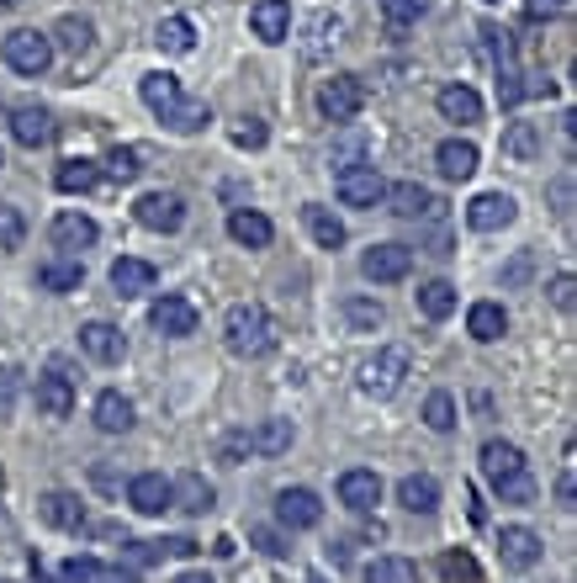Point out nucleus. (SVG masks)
Here are the masks:
<instances>
[{
	"instance_id": "09e8293b",
	"label": "nucleus",
	"mask_w": 577,
	"mask_h": 583,
	"mask_svg": "<svg viewBox=\"0 0 577 583\" xmlns=\"http://www.w3.org/2000/svg\"><path fill=\"white\" fill-rule=\"evenodd\" d=\"M249 542L260 546L265 557H287V551H291L287 536H281V531H271V525H249Z\"/></svg>"
},
{
	"instance_id": "39448f33",
	"label": "nucleus",
	"mask_w": 577,
	"mask_h": 583,
	"mask_svg": "<svg viewBox=\"0 0 577 583\" xmlns=\"http://www.w3.org/2000/svg\"><path fill=\"white\" fill-rule=\"evenodd\" d=\"M361 107H366V85H361V75H334V80L318 85V112H324L329 123H350Z\"/></svg>"
},
{
	"instance_id": "20e7f679",
	"label": "nucleus",
	"mask_w": 577,
	"mask_h": 583,
	"mask_svg": "<svg viewBox=\"0 0 577 583\" xmlns=\"http://www.w3.org/2000/svg\"><path fill=\"white\" fill-rule=\"evenodd\" d=\"M0 53H5V64H11L16 75H42V70L53 64V42H48V33H38V27L11 33V38L0 42Z\"/></svg>"
},
{
	"instance_id": "473e14b6",
	"label": "nucleus",
	"mask_w": 577,
	"mask_h": 583,
	"mask_svg": "<svg viewBox=\"0 0 577 583\" xmlns=\"http://www.w3.org/2000/svg\"><path fill=\"white\" fill-rule=\"evenodd\" d=\"M302 223H308V234H313L318 250H339V245H344V223H339L329 208L308 202V208H302Z\"/></svg>"
},
{
	"instance_id": "a211bd4d",
	"label": "nucleus",
	"mask_w": 577,
	"mask_h": 583,
	"mask_svg": "<svg viewBox=\"0 0 577 583\" xmlns=\"http://www.w3.org/2000/svg\"><path fill=\"white\" fill-rule=\"evenodd\" d=\"M154 282H160V271H154L149 260H138V255L112 260V287H117V297H143V292H154Z\"/></svg>"
},
{
	"instance_id": "412c9836",
	"label": "nucleus",
	"mask_w": 577,
	"mask_h": 583,
	"mask_svg": "<svg viewBox=\"0 0 577 583\" xmlns=\"http://www.w3.org/2000/svg\"><path fill=\"white\" fill-rule=\"evenodd\" d=\"M59 583H138V573L133 568H106L96 557H70L59 568Z\"/></svg>"
},
{
	"instance_id": "f8f14e48",
	"label": "nucleus",
	"mask_w": 577,
	"mask_h": 583,
	"mask_svg": "<svg viewBox=\"0 0 577 583\" xmlns=\"http://www.w3.org/2000/svg\"><path fill=\"white\" fill-rule=\"evenodd\" d=\"M149 324H154L160 334H170V339H186V334H197V308H191L186 297L165 292V297H154V308H149Z\"/></svg>"
},
{
	"instance_id": "79ce46f5",
	"label": "nucleus",
	"mask_w": 577,
	"mask_h": 583,
	"mask_svg": "<svg viewBox=\"0 0 577 583\" xmlns=\"http://www.w3.org/2000/svg\"><path fill=\"white\" fill-rule=\"evenodd\" d=\"M424 11H429V0H381V16H387L392 33H409Z\"/></svg>"
},
{
	"instance_id": "0e129e2a",
	"label": "nucleus",
	"mask_w": 577,
	"mask_h": 583,
	"mask_svg": "<svg viewBox=\"0 0 577 583\" xmlns=\"http://www.w3.org/2000/svg\"><path fill=\"white\" fill-rule=\"evenodd\" d=\"M11 5H22V0H0V11H11Z\"/></svg>"
},
{
	"instance_id": "0eeeda50",
	"label": "nucleus",
	"mask_w": 577,
	"mask_h": 583,
	"mask_svg": "<svg viewBox=\"0 0 577 583\" xmlns=\"http://www.w3.org/2000/svg\"><path fill=\"white\" fill-rule=\"evenodd\" d=\"M133 218H138L143 228H154V234H175V228L186 223V202H180L175 191H149V197L133 202Z\"/></svg>"
},
{
	"instance_id": "8fccbe9b",
	"label": "nucleus",
	"mask_w": 577,
	"mask_h": 583,
	"mask_svg": "<svg viewBox=\"0 0 577 583\" xmlns=\"http://www.w3.org/2000/svg\"><path fill=\"white\" fill-rule=\"evenodd\" d=\"M234 144L239 149H265V123L260 117H239L234 123Z\"/></svg>"
},
{
	"instance_id": "5fc2aeb1",
	"label": "nucleus",
	"mask_w": 577,
	"mask_h": 583,
	"mask_svg": "<svg viewBox=\"0 0 577 583\" xmlns=\"http://www.w3.org/2000/svg\"><path fill=\"white\" fill-rule=\"evenodd\" d=\"M530 271H536V255L519 250L509 265H503V282H509V287H525V282H530Z\"/></svg>"
},
{
	"instance_id": "f03ea898",
	"label": "nucleus",
	"mask_w": 577,
	"mask_h": 583,
	"mask_svg": "<svg viewBox=\"0 0 577 583\" xmlns=\"http://www.w3.org/2000/svg\"><path fill=\"white\" fill-rule=\"evenodd\" d=\"M223 339H228L234 356L260 361V356L276 350V324H271V313H265L260 302H234L228 319H223Z\"/></svg>"
},
{
	"instance_id": "4c0bfd02",
	"label": "nucleus",
	"mask_w": 577,
	"mask_h": 583,
	"mask_svg": "<svg viewBox=\"0 0 577 583\" xmlns=\"http://www.w3.org/2000/svg\"><path fill=\"white\" fill-rule=\"evenodd\" d=\"M154 42H160L165 53H191V48H197V27H191L186 16H165V22L154 27Z\"/></svg>"
},
{
	"instance_id": "052dcab7",
	"label": "nucleus",
	"mask_w": 577,
	"mask_h": 583,
	"mask_svg": "<svg viewBox=\"0 0 577 583\" xmlns=\"http://www.w3.org/2000/svg\"><path fill=\"white\" fill-rule=\"evenodd\" d=\"M244 435H228V441H223V461H228V467H239V461H244Z\"/></svg>"
},
{
	"instance_id": "e2e57ef3",
	"label": "nucleus",
	"mask_w": 577,
	"mask_h": 583,
	"mask_svg": "<svg viewBox=\"0 0 577 583\" xmlns=\"http://www.w3.org/2000/svg\"><path fill=\"white\" fill-rule=\"evenodd\" d=\"M175 583H217V579H212V573H180Z\"/></svg>"
},
{
	"instance_id": "6e6552de",
	"label": "nucleus",
	"mask_w": 577,
	"mask_h": 583,
	"mask_svg": "<svg viewBox=\"0 0 577 583\" xmlns=\"http://www.w3.org/2000/svg\"><path fill=\"white\" fill-rule=\"evenodd\" d=\"M276 520L287 531H313V525H324V504H318L313 488H281L276 494Z\"/></svg>"
},
{
	"instance_id": "7c9ffc66",
	"label": "nucleus",
	"mask_w": 577,
	"mask_h": 583,
	"mask_svg": "<svg viewBox=\"0 0 577 583\" xmlns=\"http://www.w3.org/2000/svg\"><path fill=\"white\" fill-rule=\"evenodd\" d=\"M244 446L254 457H281V451H291V419H265V424H254L244 435Z\"/></svg>"
},
{
	"instance_id": "dca6fc26",
	"label": "nucleus",
	"mask_w": 577,
	"mask_h": 583,
	"mask_svg": "<svg viewBox=\"0 0 577 583\" xmlns=\"http://www.w3.org/2000/svg\"><path fill=\"white\" fill-rule=\"evenodd\" d=\"M80 350L90 356V361H101V367H117V361L127 356V339H123L117 324H101V319H96V324H85L80 330Z\"/></svg>"
},
{
	"instance_id": "5701e85b",
	"label": "nucleus",
	"mask_w": 577,
	"mask_h": 583,
	"mask_svg": "<svg viewBox=\"0 0 577 583\" xmlns=\"http://www.w3.org/2000/svg\"><path fill=\"white\" fill-rule=\"evenodd\" d=\"M38 514L53 525V531H85V504L75 494H64V488H53V494H42L38 499Z\"/></svg>"
},
{
	"instance_id": "a878e982",
	"label": "nucleus",
	"mask_w": 577,
	"mask_h": 583,
	"mask_svg": "<svg viewBox=\"0 0 577 583\" xmlns=\"http://www.w3.org/2000/svg\"><path fill=\"white\" fill-rule=\"evenodd\" d=\"M212 483H206L202 472H186V477H175L170 483V509H186V514H206L212 509Z\"/></svg>"
},
{
	"instance_id": "680f3d73",
	"label": "nucleus",
	"mask_w": 577,
	"mask_h": 583,
	"mask_svg": "<svg viewBox=\"0 0 577 583\" xmlns=\"http://www.w3.org/2000/svg\"><path fill=\"white\" fill-rule=\"evenodd\" d=\"M165 551H175V557H197L202 546L191 542V536H170V542H165Z\"/></svg>"
},
{
	"instance_id": "b1692460",
	"label": "nucleus",
	"mask_w": 577,
	"mask_h": 583,
	"mask_svg": "<svg viewBox=\"0 0 577 583\" xmlns=\"http://www.w3.org/2000/svg\"><path fill=\"white\" fill-rule=\"evenodd\" d=\"M38 409L48 419H70L75 414V382H70L64 372L38 376Z\"/></svg>"
},
{
	"instance_id": "aec40b11",
	"label": "nucleus",
	"mask_w": 577,
	"mask_h": 583,
	"mask_svg": "<svg viewBox=\"0 0 577 583\" xmlns=\"http://www.w3.org/2000/svg\"><path fill=\"white\" fill-rule=\"evenodd\" d=\"M48 234H53V245H59V250H90V245L101 239L96 218H85V212H59Z\"/></svg>"
},
{
	"instance_id": "49530a36",
	"label": "nucleus",
	"mask_w": 577,
	"mask_h": 583,
	"mask_svg": "<svg viewBox=\"0 0 577 583\" xmlns=\"http://www.w3.org/2000/svg\"><path fill=\"white\" fill-rule=\"evenodd\" d=\"M106 170H112L117 181H138V175H143V149H133V144L112 149V154H106Z\"/></svg>"
},
{
	"instance_id": "864d4df0",
	"label": "nucleus",
	"mask_w": 577,
	"mask_h": 583,
	"mask_svg": "<svg viewBox=\"0 0 577 583\" xmlns=\"http://www.w3.org/2000/svg\"><path fill=\"white\" fill-rule=\"evenodd\" d=\"M551 302H556L562 313H573V302H577V276H573V271L551 276Z\"/></svg>"
},
{
	"instance_id": "72a5a7b5",
	"label": "nucleus",
	"mask_w": 577,
	"mask_h": 583,
	"mask_svg": "<svg viewBox=\"0 0 577 583\" xmlns=\"http://www.w3.org/2000/svg\"><path fill=\"white\" fill-rule=\"evenodd\" d=\"M85 265L80 260H42L38 265V287L42 292H80Z\"/></svg>"
},
{
	"instance_id": "6ab92c4d",
	"label": "nucleus",
	"mask_w": 577,
	"mask_h": 583,
	"mask_svg": "<svg viewBox=\"0 0 577 583\" xmlns=\"http://www.w3.org/2000/svg\"><path fill=\"white\" fill-rule=\"evenodd\" d=\"M381 202L398 212L403 223H413V218H429V212L440 208V202H435V191H424L418 181H398V186H387V197H381Z\"/></svg>"
},
{
	"instance_id": "2eb2a0df",
	"label": "nucleus",
	"mask_w": 577,
	"mask_h": 583,
	"mask_svg": "<svg viewBox=\"0 0 577 583\" xmlns=\"http://www.w3.org/2000/svg\"><path fill=\"white\" fill-rule=\"evenodd\" d=\"M249 33L260 42H287L291 0H254V5H249Z\"/></svg>"
},
{
	"instance_id": "cd10ccee",
	"label": "nucleus",
	"mask_w": 577,
	"mask_h": 583,
	"mask_svg": "<svg viewBox=\"0 0 577 583\" xmlns=\"http://www.w3.org/2000/svg\"><path fill=\"white\" fill-rule=\"evenodd\" d=\"M398 504H403L409 514H435V509H440V483H435L429 472H409V477L398 483Z\"/></svg>"
},
{
	"instance_id": "4468645a",
	"label": "nucleus",
	"mask_w": 577,
	"mask_h": 583,
	"mask_svg": "<svg viewBox=\"0 0 577 583\" xmlns=\"http://www.w3.org/2000/svg\"><path fill=\"white\" fill-rule=\"evenodd\" d=\"M339 504L355 509V514H372L376 504H381V477H376L372 467H350L339 477Z\"/></svg>"
},
{
	"instance_id": "f704fd0d",
	"label": "nucleus",
	"mask_w": 577,
	"mask_h": 583,
	"mask_svg": "<svg viewBox=\"0 0 577 583\" xmlns=\"http://www.w3.org/2000/svg\"><path fill=\"white\" fill-rule=\"evenodd\" d=\"M101 181V165L96 160H64V165L53 170V186L64 191V197H75V191H90Z\"/></svg>"
},
{
	"instance_id": "4d7b16f0",
	"label": "nucleus",
	"mask_w": 577,
	"mask_h": 583,
	"mask_svg": "<svg viewBox=\"0 0 577 583\" xmlns=\"http://www.w3.org/2000/svg\"><path fill=\"white\" fill-rule=\"evenodd\" d=\"M551 202H556V212H562V218L573 212V175H562V181L551 186Z\"/></svg>"
},
{
	"instance_id": "338daca9",
	"label": "nucleus",
	"mask_w": 577,
	"mask_h": 583,
	"mask_svg": "<svg viewBox=\"0 0 577 583\" xmlns=\"http://www.w3.org/2000/svg\"><path fill=\"white\" fill-rule=\"evenodd\" d=\"M0 165H5V154H0Z\"/></svg>"
},
{
	"instance_id": "bb28decb",
	"label": "nucleus",
	"mask_w": 577,
	"mask_h": 583,
	"mask_svg": "<svg viewBox=\"0 0 577 583\" xmlns=\"http://www.w3.org/2000/svg\"><path fill=\"white\" fill-rule=\"evenodd\" d=\"M228 234H234V245H244V250H265L271 239H276V228H271V218L254 208H239L228 218Z\"/></svg>"
},
{
	"instance_id": "6e6d98bb",
	"label": "nucleus",
	"mask_w": 577,
	"mask_h": 583,
	"mask_svg": "<svg viewBox=\"0 0 577 583\" xmlns=\"http://www.w3.org/2000/svg\"><path fill=\"white\" fill-rule=\"evenodd\" d=\"M339 27H344L339 16H318V22H313V48H308V53L318 59V53H324V42H334V38H339Z\"/></svg>"
},
{
	"instance_id": "ddd939ff",
	"label": "nucleus",
	"mask_w": 577,
	"mask_h": 583,
	"mask_svg": "<svg viewBox=\"0 0 577 583\" xmlns=\"http://www.w3.org/2000/svg\"><path fill=\"white\" fill-rule=\"evenodd\" d=\"M154 117L170 127V133H202L206 123H212V112H206V101H197V96H170V101H160L154 107Z\"/></svg>"
},
{
	"instance_id": "ea45409f",
	"label": "nucleus",
	"mask_w": 577,
	"mask_h": 583,
	"mask_svg": "<svg viewBox=\"0 0 577 583\" xmlns=\"http://www.w3.org/2000/svg\"><path fill=\"white\" fill-rule=\"evenodd\" d=\"M366 583H418V568L409 557H376L366 562Z\"/></svg>"
},
{
	"instance_id": "37998d69",
	"label": "nucleus",
	"mask_w": 577,
	"mask_h": 583,
	"mask_svg": "<svg viewBox=\"0 0 577 583\" xmlns=\"http://www.w3.org/2000/svg\"><path fill=\"white\" fill-rule=\"evenodd\" d=\"M424 424H429L435 435H451L455 430V398L451 393H429V404H424Z\"/></svg>"
},
{
	"instance_id": "3c124183",
	"label": "nucleus",
	"mask_w": 577,
	"mask_h": 583,
	"mask_svg": "<svg viewBox=\"0 0 577 583\" xmlns=\"http://www.w3.org/2000/svg\"><path fill=\"white\" fill-rule=\"evenodd\" d=\"M165 557V542H127V568L138 573V568H149V562H160Z\"/></svg>"
},
{
	"instance_id": "2f4dec72",
	"label": "nucleus",
	"mask_w": 577,
	"mask_h": 583,
	"mask_svg": "<svg viewBox=\"0 0 577 583\" xmlns=\"http://www.w3.org/2000/svg\"><path fill=\"white\" fill-rule=\"evenodd\" d=\"M96 430H106V435H127V430H133V404H127L117 387H106V393L96 398Z\"/></svg>"
},
{
	"instance_id": "13d9d810",
	"label": "nucleus",
	"mask_w": 577,
	"mask_h": 583,
	"mask_svg": "<svg viewBox=\"0 0 577 583\" xmlns=\"http://www.w3.org/2000/svg\"><path fill=\"white\" fill-rule=\"evenodd\" d=\"M556 504H562V509H573V504H577V483H573V467H567V472H562V477H556Z\"/></svg>"
},
{
	"instance_id": "7ed1b4c3",
	"label": "nucleus",
	"mask_w": 577,
	"mask_h": 583,
	"mask_svg": "<svg viewBox=\"0 0 577 583\" xmlns=\"http://www.w3.org/2000/svg\"><path fill=\"white\" fill-rule=\"evenodd\" d=\"M413 356L403 345H381L372 361H361V393L376 398V404H387V398H398V387H403V376H409Z\"/></svg>"
},
{
	"instance_id": "de8ad7c7",
	"label": "nucleus",
	"mask_w": 577,
	"mask_h": 583,
	"mask_svg": "<svg viewBox=\"0 0 577 583\" xmlns=\"http://www.w3.org/2000/svg\"><path fill=\"white\" fill-rule=\"evenodd\" d=\"M27 239V218L16 208H0V250H22Z\"/></svg>"
},
{
	"instance_id": "4be33fe9",
	"label": "nucleus",
	"mask_w": 577,
	"mask_h": 583,
	"mask_svg": "<svg viewBox=\"0 0 577 583\" xmlns=\"http://www.w3.org/2000/svg\"><path fill=\"white\" fill-rule=\"evenodd\" d=\"M11 138L22 149H42V144H53V117L42 107H16L11 112Z\"/></svg>"
},
{
	"instance_id": "603ef678",
	"label": "nucleus",
	"mask_w": 577,
	"mask_h": 583,
	"mask_svg": "<svg viewBox=\"0 0 577 583\" xmlns=\"http://www.w3.org/2000/svg\"><path fill=\"white\" fill-rule=\"evenodd\" d=\"M573 11V0H525V16L530 22H556V16H567Z\"/></svg>"
},
{
	"instance_id": "69168bd1",
	"label": "nucleus",
	"mask_w": 577,
	"mask_h": 583,
	"mask_svg": "<svg viewBox=\"0 0 577 583\" xmlns=\"http://www.w3.org/2000/svg\"><path fill=\"white\" fill-rule=\"evenodd\" d=\"M308 583H329V579H324V573H313V579H308Z\"/></svg>"
},
{
	"instance_id": "c03bdc74",
	"label": "nucleus",
	"mask_w": 577,
	"mask_h": 583,
	"mask_svg": "<svg viewBox=\"0 0 577 583\" xmlns=\"http://www.w3.org/2000/svg\"><path fill=\"white\" fill-rule=\"evenodd\" d=\"M344 319L355 324V330H381V302L376 297H344Z\"/></svg>"
},
{
	"instance_id": "c756f323",
	"label": "nucleus",
	"mask_w": 577,
	"mask_h": 583,
	"mask_svg": "<svg viewBox=\"0 0 577 583\" xmlns=\"http://www.w3.org/2000/svg\"><path fill=\"white\" fill-rule=\"evenodd\" d=\"M440 117L446 123H482V96L472 85H446L440 90Z\"/></svg>"
},
{
	"instance_id": "9d476101",
	"label": "nucleus",
	"mask_w": 577,
	"mask_h": 583,
	"mask_svg": "<svg viewBox=\"0 0 577 583\" xmlns=\"http://www.w3.org/2000/svg\"><path fill=\"white\" fill-rule=\"evenodd\" d=\"M498 551H503V568H514V573H530L540 557H545V546H540V536L530 525H503Z\"/></svg>"
},
{
	"instance_id": "774afa93",
	"label": "nucleus",
	"mask_w": 577,
	"mask_h": 583,
	"mask_svg": "<svg viewBox=\"0 0 577 583\" xmlns=\"http://www.w3.org/2000/svg\"><path fill=\"white\" fill-rule=\"evenodd\" d=\"M488 5H498V0H488Z\"/></svg>"
},
{
	"instance_id": "a18cd8bd",
	"label": "nucleus",
	"mask_w": 577,
	"mask_h": 583,
	"mask_svg": "<svg viewBox=\"0 0 577 583\" xmlns=\"http://www.w3.org/2000/svg\"><path fill=\"white\" fill-rule=\"evenodd\" d=\"M440 573H446V583H482V568L472 562V551H446Z\"/></svg>"
},
{
	"instance_id": "393cba45",
	"label": "nucleus",
	"mask_w": 577,
	"mask_h": 583,
	"mask_svg": "<svg viewBox=\"0 0 577 583\" xmlns=\"http://www.w3.org/2000/svg\"><path fill=\"white\" fill-rule=\"evenodd\" d=\"M435 165L446 181H472L477 175V144H466V138H446L440 149H435Z\"/></svg>"
},
{
	"instance_id": "bf43d9fd",
	"label": "nucleus",
	"mask_w": 577,
	"mask_h": 583,
	"mask_svg": "<svg viewBox=\"0 0 577 583\" xmlns=\"http://www.w3.org/2000/svg\"><path fill=\"white\" fill-rule=\"evenodd\" d=\"M11 393H16V372L5 367V372H0V419L11 414Z\"/></svg>"
},
{
	"instance_id": "423d86ee",
	"label": "nucleus",
	"mask_w": 577,
	"mask_h": 583,
	"mask_svg": "<svg viewBox=\"0 0 577 583\" xmlns=\"http://www.w3.org/2000/svg\"><path fill=\"white\" fill-rule=\"evenodd\" d=\"M334 191H339L344 208H376L387 197V181L376 175V165H344L339 181H334Z\"/></svg>"
},
{
	"instance_id": "1a4fd4ad",
	"label": "nucleus",
	"mask_w": 577,
	"mask_h": 583,
	"mask_svg": "<svg viewBox=\"0 0 577 583\" xmlns=\"http://www.w3.org/2000/svg\"><path fill=\"white\" fill-rule=\"evenodd\" d=\"M514 218H519V202H514L509 191H482V197H472V208H466V223H472L477 234L509 228Z\"/></svg>"
},
{
	"instance_id": "e433bc0d",
	"label": "nucleus",
	"mask_w": 577,
	"mask_h": 583,
	"mask_svg": "<svg viewBox=\"0 0 577 583\" xmlns=\"http://www.w3.org/2000/svg\"><path fill=\"white\" fill-rule=\"evenodd\" d=\"M418 313H424V319H435V324H440V319H451L455 313V287L451 282H424V287H418Z\"/></svg>"
},
{
	"instance_id": "c9c22d12",
	"label": "nucleus",
	"mask_w": 577,
	"mask_h": 583,
	"mask_svg": "<svg viewBox=\"0 0 577 583\" xmlns=\"http://www.w3.org/2000/svg\"><path fill=\"white\" fill-rule=\"evenodd\" d=\"M503 154L530 165V160L540 154V127L536 123H509V127H503Z\"/></svg>"
},
{
	"instance_id": "f257e3e1",
	"label": "nucleus",
	"mask_w": 577,
	"mask_h": 583,
	"mask_svg": "<svg viewBox=\"0 0 577 583\" xmlns=\"http://www.w3.org/2000/svg\"><path fill=\"white\" fill-rule=\"evenodd\" d=\"M482 477H488V488H493L503 504H536V477H530V461L519 446H509V441H488L482 446Z\"/></svg>"
},
{
	"instance_id": "a19ab883",
	"label": "nucleus",
	"mask_w": 577,
	"mask_h": 583,
	"mask_svg": "<svg viewBox=\"0 0 577 583\" xmlns=\"http://www.w3.org/2000/svg\"><path fill=\"white\" fill-rule=\"evenodd\" d=\"M482 48L493 53V70H519L514 64V33H503L498 22H482Z\"/></svg>"
},
{
	"instance_id": "58836bf2",
	"label": "nucleus",
	"mask_w": 577,
	"mask_h": 583,
	"mask_svg": "<svg viewBox=\"0 0 577 583\" xmlns=\"http://www.w3.org/2000/svg\"><path fill=\"white\" fill-rule=\"evenodd\" d=\"M59 48H70V53H90V42H96V27L85 22V16H59V27H53V38Z\"/></svg>"
},
{
	"instance_id": "9b49d317",
	"label": "nucleus",
	"mask_w": 577,
	"mask_h": 583,
	"mask_svg": "<svg viewBox=\"0 0 577 583\" xmlns=\"http://www.w3.org/2000/svg\"><path fill=\"white\" fill-rule=\"evenodd\" d=\"M361 271H366V282H403L413 271V250L409 245H372L361 255Z\"/></svg>"
},
{
	"instance_id": "c85d7f7f",
	"label": "nucleus",
	"mask_w": 577,
	"mask_h": 583,
	"mask_svg": "<svg viewBox=\"0 0 577 583\" xmlns=\"http://www.w3.org/2000/svg\"><path fill=\"white\" fill-rule=\"evenodd\" d=\"M466 334L477 339V345H493L509 334V313L498 308V302H472L466 308Z\"/></svg>"
},
{
	"instance_id": "f3484780",
	"label": "nucleus",
	"mask_w": 577,
	"mask_h": 583,
	"mask_svg": "<svg viewBox=\"0 0 577 583\" xmlns=\"http://www.w3.org/2000/svg\"><path fill=\"white\" fill-rule=\"evenodd\" d=\"M127 504H133L138 514H165L170 509V477L165 472H138V477L127 483Z\"/></svg>"
}]
</instances>
